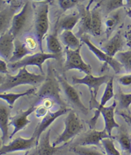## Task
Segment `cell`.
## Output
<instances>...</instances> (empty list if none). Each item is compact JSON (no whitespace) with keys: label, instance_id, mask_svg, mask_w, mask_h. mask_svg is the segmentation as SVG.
Masks as SVG:
<instances>
[{"label":"cell","instance_id":"1","mask_svg":"<svg viewBox=\"0 0 131 155\" xmlns=\"http://www.w3.org/2000/svg\"><path fill=\"white\" fill-rule=\"evenodd\" d=\"M45 80L44 74L31 73L27 70L26 68H23L19 69L18 73L16 75L12 76L7 74L5 76H1L0 92L3 93L19 85H36L43 82Z\"/></svg>","mask_w":131,"mask_h":155},{"label":"cell","instance_id":"2","mask_svg":"<svg viewBox=\"0 0 131 155\" xmlns=\"http://www.w3.org/2000/svg\"><path fill=\"white\" fill-rule=\"evenodd\" d=\"M59 81L54 73V71L50 66L48 67L47 74L44 83L41 87L37 94L39 102L40 103L43 99L50 98L55 101L60 107H66L60 97V88L59 87Z\"/></svg>","mask_w":131,"mask_h":155},{"label":"cell","instance_id":"3","mask_svg":"<svg viewBox=\"0 0 131 155\" xmlns=\"http://www.w3.org/2000/svg\"><path fill=\"white\" fill-rule=\"evenodd\" d=\"M65 128L62 134L59 135L53 143L54 147H57L59 144H66L69 142L78 135L84 128V125L78 115L73 110H70L68 115L64 119Z\"/></svg>","mask_w":131,"mask_h":155},{"label":"cell","instance_id":"4","mask_svg":"<svg viewBox=\"0 0 131 155\" xmlns=\"http://www.w3.org/2000/svg\"><path fill=\"white\" fill-rule=\"evenodd\" d=\"M110 76L108 75H103L101 76H94L91 74H86L85 77L79 78L76 76H73L72 78V81L74 84H80L85 85L88 86L89 90L90 91V108H97L98 102L96 100V97L97 96L98 91L101 85L104 84H107L111 79Z\"/></svg>","mask_w":131,"mask_h":155},{"label":"cell","instance_id":"5","mask_svg":"<svg viewBox=\"0 0 131 155\" xmlns=\"http://www.w3.org/2000/svg\"><path fill=\"white\" fill-rule=\"evenodd\" d=\"M49 28V5L47 3H43L38 6L35 18V37L42 52H43V40L47 34Z\"/></svg>","mask_w":131,"mask_h":155},{"label":"cell","instance_id":"6","mask_svg":"<svg viewBox=\"0 0 131 155\" xmlns=\"http://www.w3.org/2000/svg\"><path fill=\"white\" fill-rule=\"evenodd\" d=\"M59 55L51 53H45L43 52L37 53L25 57L24 58L18 62L10 63L8 68L12 71H15L21 68H26L27 66L35 65L39 68L41 73L43 74L42 65L46 60L49 59H58Z\"/></svg>","mask_w":131,"mask_h":155},{"label":"cell","instance_id":"7","mask_svg":"<svg viewBox=\"0 0 131 155\" xmlns=\"http://www.w3.org/2000/svg\"><path fill=\"white\" fill-rule=\"evenodd\" d=\"M81 48L77 49H65L66 60L65 62V69L66 71L76 69L83 72L86 74H91L92 69L90 65L86 64L80 53Z\"/></svg>","mask_w":131,"mask_h":155},{"label":"cell","instance_id":"8","mask_svg":"<svg viewBox=\"0 0 131 155\" xmlns=\"http://www.w3.org/2000/svg\"><path fill=\"white\" fill-rule=\"evenodd\" d=\"M70 110L71 109L68 108L67 107H60L59 110L54 112L49 110L47 114L37 126L34 134H33V136L36 138L37 146L39 144L40 137L43 133L45 132V131L53 124L54 120H56L60 116L68 113Z\"/></svg>","mask_w":131,"mask_h":155},{"label":"cell","instance_id":"9","mask_svg":"<svg viewBox=\"0 0 131 155\" xmlns=\"http://www.w3.org/2000/svg\"><path fill=\"white\" fill-rule=\"evenodd\" d=\"M37 146L36 138L32 136L30 138L18 137L8 144H3L0 149V154L3 155L10 153L28 151L33 147Z\"/></svg>","mask_w":131,"mask_h":155},{"label":"cell","instance_id":"10","mask_svg":"<svg viewBox=\"0 0 131 155\" xmlns=\"http://www.w3.org/2000/svg\"><path fill=\"white\" fill-rule=\"evenodd\" d=\"M81 40L88 47L90 50L94 53L95 56L99 58L101 62H104L108 64L110 67L113 68L114 71L117 74L120 73L122 66L115 58L114 57L109 56L107 54H106L104 51H103L99 48L95 46L94 44L90 41L89 38L87 36L83 35L81 37Z\"/></svg>","mask_w":131,"mask_h":155},{"label":"cell","instance_id":"11","mask_svg":"<svg viewBox=\"0 0 131 155\" xmlns=\"http://www.w3.org/2000/svg\"><path fill=\"white\" fill-rule=\"evenodd\" d=\"M31 9L30 3L28 2H26L24 4L20 12L14 16L10 31L15 38L20 35L28 24L30 13L31 12Z\"/></svg>","mask_w":131,"mask_h":155},{"label":"cell","instance_id":"12","mask_svg":"<svg viewBox=\"0 0 131 155\" xmlns=\"http://www.w3.org/2000/svg\"><path fill=\"white\" fill-rule=\"evenodd\" d=\"M57 78L68 100L83 114H88V109L85 106L83 103L81 101L77 91L69 84L65 77L62 76H57Z\"/></svg>","mask_w":131,"mask_h":155},{"label":"cell","instance_id":"13","mask_svg":"<svg viewBox=\"0 0 131 155\" xmlns=\"http://www.w3.org/2000/svg\"><path fill=\"white\" fill-rule=\"evenodd\" d=\"M37 107L34 104L25 111L22 110H19L17 114L10 118L9 124L14 127V131L11 134L9 138H12L18 132L24 129L31 123L28 117L30 115L35 111Z\"/></svg>","mask_w":131,"mask_h":155},{"label":"cell","instance_id":"14","mask_svg":"<svg viewBox=\"0 0 131 155\" xmlns=\"http://www.w3.org/2000/svg\"><path fill=\"white\" fill-rule=\"evenodd\" d=\"M114 96V85H113V78L111 77V79L106 84L104 92L101 98V102L98 104L97 108L95 110L94 116L88 122V124L90 129H95V125L97 123V120L101 115V110L102 108L104 107L106 104L112 99Z\"/></svg>","mask_w":131,"mask_h":155},{"label":"cell","instance_id":"15","mask_svg":"<svg viewBox=\"0 0 131 155\" xmlns=\"http://www.w3.org/2000/svg\"><path fill=\"white\" fill-rule=\"evenodd\" d=\"M15 39V37L10 30L1 34V37H0V55H1V58L9 62L14 51Z\"/></svg>","mask_w":131,"mask_h":155},{"label":"cell","instance_id":"16","mask_svg":"<svg viewBox=\"0 0 131 155\" xmlns=\"http://www.w3.org/2000/svg\"><path fill=\"white\" fill-rule=\"evenodd\" d=\"M113 137L104 129L102 131H98L95 129H91L78 142V145L81 146H101L102 140L104 138Z\"/></svg>","mask_w":131,"mask_h":155},{"label":"cell","instance_id":"17","mask_svg":"<svg viewBox=\"0 0 131 155\" xmlns=\"http://www.w3.org/2000/svg\"><path fill=\"white\" fill-rule=\"evenodd\" d=\"M123 46V41L120 31H118L111 39L100 44L99 48L109 56H114L121 50Z\"/></svg>","mask_w":131,"mask_h":155},{"label":"cell","instance_id":"18","mask_svg":"<svg viewBox=\"0 0 131 155\" xmlns=\"http://www.w3.org/2000/svg\"><path fill=\"white\" fill-rule=\"evenodd\" d=\"M51 130L49 129L46 134L43 135L37 146L36 155H55L60 152L62 149L66 144L62 146L54 147L51 145L50 137Z\"/></svg>","mask_w":131,"mask_h":155},{"label":"cell","instance_id":"19","mask_svg":"<svg viewBox=\"0 0 131 155\" xmlns=\"http://www.w3.org/2000/svg\"><path fill=\"white\" fill-rule=\"evenodd\" d=\"M117 106L116 101H114L112 104L107 107H103L101 110V114L102 115L104 120L105 128L104 130L108 133L110 135H111L113 129L119 128L120 125L117 123L114 119V111Z\"/></svg>","mask_w":131,"mask_h":155},{"label":"cell","instance_id":"20","mask_svg":"<svg viewBox=\"0 0 131 155\" xmlns=\"http://www.w3.org/2000/svg\"><path fill=\"white\" fill-rule=\"evenodd\" d=\"M93 0H90L88 5L85 7H82V10H79L81 18L79 21V28L78 34L82 37L86 33L91 34V10H90L91 5Z\"/></svg>","mask_w":131,"mask_h":155},{"label":"cell","instance_id":"21","mask_svg":"<svg viewBox=\"0 0 131 155\" xmlns=\"http://www.w3.org/2000/svg\"><path fill=\"white\" fill-rule=\"evenodd\" d=\"M19 7L18 4L11 5V6L7 7L2 9L0 13V30H1V34H4L8 31V28L12 25V21L14 16L15 15L17 8Z\"/></svg>","mask_w":131,"mask_h":155},{"label":"cell","instance_id":"22","mask_svg":"<svg viewBox=\"0 0 131 155\" xmlns=\"http://www.w3.org/2000/svg\"><path fill=\"white\" fill-rule=\"evenodd\" d=\"M11 108L9 106L3 104H0V128H1L2 136V140L4 144L8 137V126L10 123V114Z\"/></svg>","mask_w":131,"mask_h":155},{"label":"cell","instance_id":"23","mask_svg":"<svg viewBox=\"0 0 131 155\" xmlns=\"http://www.w3.org/2000/svg\"><path fill=\"white\" fill-rule=\"evenodd\" d=\"M81 18V15L79 12H75L65 15L59 21L58 30L62 31L73 30L75 26L79 23Z\"/></svg>","mask_w":131,"mask_h":155},{"label":"cell","instance_id":"24","mask_svg":"<svg viewBox=\"0 0 131 155\" xmlns=\"http://www.w3.org/2000/svg\"><path fill=\"white\" fill-rule=\"evenodd\" d=\"M118 141L124 154L131 155V136L125 128H122L113 137Z\"/></svg>","mask_w":131,"mask_h":155},{"label":"cell","instance_id":"25","mask_svg":"<svg viewBox=\"0 0 131 155\" xmlns=\"http://www.w3.org/2000/svg\"><path fill=\"white\" fill-rule=\"evenodd\" d=\"M59 40L67 48L70 49L81 48L80 41L72 30L62 31L59 35Z\"/></svg>","mask_w":131,"mask_h":155},{"label":"cell","instance_id":"26","mask_svg":"<svg viewBox=\"0 0 131 155\" xmlns=\"http://www.w3.org/2000/svg\"><path fill=\"white\" fill-rule=\"evenodd\" d=\"M15 49L12 58L9 60L10 63H14L24 58L29 54H32L33 51L26 46L24 42L19 41L18 38L15 39Z\"/></svg>","mask_w":131,"mask_h":155},{"label":"cell","instance_id":"27","mask_svg":"<svg viewBox=\"0 0 131 155\" xmlns=\"http://www.w3.org/2000/svg\"><path fill=\"white\" fill-rule=\"evenodd\" d=\"M99 4L91 10V34L96 37L100 36L102 33V18L99 8Z\"/></svg>","mask_w":131,"mask_h":155},{"label":"cell","instance_id":"28","mask_svg":"<svg viewBox=\"0 0 131 155\" xmlns=\"http://www.w3.org/2000/svg\"><path fill=\"white\" fill-rule=\"evenodd\" d=\"M121 16L120 13L118 11H114L113 14L109 15L106 18L104 25L106 26V33L107 38H110L113 31L115 30L118 25L120 22Z\"/></svg>","mask_w":131,"mask_h":155},{"label":"cell","instance_id":"29","mask_svg":"<svg viewBox=\"0 0 131 155\" xmlns=\"http://www.w3.org/2000/svg\"><path fill=\"white\" fill-rule=\"evenodd\" d=\"M35 92V88H31L30 89L27 90L26 91L21 93H1L0 97L3 100L7 101L8 104V106L10 108H12L14 103L18 100V99L21 97L25 96H29L30 94H33Z\"/></svg>","mask_w":131,"mask_h":155},{"label":"cell","instance_id":"30","mask_svg":"<svg viewBox=\"0 0 131 155\" xmlns=\"http://www.w3.org/2000/svg\"><path fill=\"white\" fill-rule=\"evenodd\" d=\"M46 46L49 53L59 55L62 52V44L56 35H48L47 36Z\"/></svg>","mask_w":131,"mask_h":155},{"label":"cell","instance_id":"31","mask_svg":"<svg viewBox=\"0 0 131 155\" xmlns=\"http://www.w3.org/2000/svg\"><path fill=\"white\" fill-rule=\"evenodd\" d=\"M128 73H131V50L118 52L114 57Z\"/></svg>","mask_w":131,"mask_h":155},{"label":"cell","instance_id":"32","mask_svg":"<svg viewBox=\"0 0 131 155\" xmlns=\"http://www.w3.org/2000/svg\"><path fill=\"white\" fill-rule=\"evenodd\" d=\"M101 144L104 149L107 155H122L115 147L112 138L103 139L101 142Z\"/></svg>","mask_w":131,"mask_h":155},{"label":"cell","instance_id":"33","mask_svg":"<svg viewBox=\"0 0 131 155\" xmlns=\"http://www.w3.org/2000/svg\"><path fill=\"white\" fill-rule=\"evenodd\" d=\"M72 150L78 155H104L101 152L96 149L86 147L85 146H75L72 147Z\"/></svg>","mask_w":131,"mask_h":155},{"label":"cell","instance_id":"34","mask_svg":"<svg viewBox=\"0 0 131 155\" xmlns=\"http://www.w3.org/2000/svg\"><path fill=\"white\" fill-rule=\"evenodd\" d=\"M124 6L123 0H107L106 4V12L107 14H110Z\"/></svg>","mask_w":131,"mask_h":155},{"label":"cell","instance_id":"35","mask_svg":"<svg viewBox=\"0 0 131 155\" xmlns=\"http://www.w3.org/2000/svg\"><path fill=\"white\" fill-rule=\"evenodd\" d=\"M118 98L120 106L123 108L129 109L131 104V93L125 94L120 90L118 93Z\"/></svg>","mask_w":131,"mask_h":155},{"label":"cell","instance_id":"36","mask_svg":"<svg viewBox=\"0 0 131 155\" xmlns=\"http://www.w3.org/2000/svg\"><path fill=\"white\" fill-rule=\"evenodd\" d=\"M24 43L26 44V46L28 47V48L31 51H34L35 49H37V46H39V43L37 40V38H34L31 35H28L25 37Z\"/></svg>","mask_w":131,"mask_h":155},{"label":"cell","instance_id":"37","mask_svg":"<svg viewBox=\"0 0 131 155\" xmlns=\"http://www.w3.org/2000/svg\"><path fill=\"white\" fill-rule=\"evenodd\" d=\"M79 2V0H58V3L63 11H67L75 6Z\"/></svg>","mask_w":131,"mask_h":155},{"label":"cell","instance_id":"38","mask_svg":"<svg viewBox=\"0 0 131 155\" xmlns=\"http://www.w3.org/2000/svg\"><path fill=\"white\" fill-rule=\"evenodd\" d=\"M118 82L123 86H130L131 85V73L120 77Z\"/></svg>","mask_w":131,"mask_h":155},{"label":"cell","instance_id":"39","mask_svg":"<svg viewBox=\"0 0 131 155\" xmlns=\"http://www.w3.org/2000/svg\"><path fill=\"white\" fill-rule=\"evenodd\" d=\"M49 110L46 108L43 105L40 104L39 107H37L35 110V114L37 117H44V116L47 114Z\"/></svg>","mask_w":131,"mask_h":155},{"label":"cell","instance_id":"40","mask_svg":"<svg viewBox=\"0 0 131 155\" xmlns=\"http://www.w3.org/2000/svg\"><path fill=\"white\" fill-rule=\"evenodd\" d=\"M124 38L127 46L131 48V25H129L124 33Z\"/></svg>","mask_w":131,"mask_h":155},{"label":"cell","instance_id":"41","mask_svg":"<svg viewBox=\"0 0 131 155\" xmlns=\"http://www.w3.org/2000/svg\"><path fill=\"white\" fill-rule=\"evenodd\" d=\"M41 104L43 105L46 108H47L48 110H50L51 108H52L55 104H56V103L54 101L53 99H50V98H46L43 99V100H42L41 101Z\"/></svg>","mask_w":131,"mask_h":155},{"label":"cell","instance_id":"42","mask_svg":"<svg viewBox=\"0 0 131 155\" xmlns=\"http://www.w3.org/2000/svg\"><path fill=\"white\" fill-rule=\"evenodd\" d=\"M8 65H7L6 61L1 58L0 60V73L2 74H8Z\"/></svg>","mask_w":131,"mask_h":155},{"label":"cell","instance_id":"43","mask_svg":"<svg viewBox=\"0 0 131 155\" xmlns=\"http://www.w3.org/2000/svg\"><path fill=\"white\" fill-rule=\"evenodd\" d=\"M120 115L127 122V123L131 124V117L130 115H129L126 114H125V113H123V112L120 113Z\"/></svg>","mask_w":131,"mask_h":155},{"label":"cell","instance_id":"44","mask_svg":"<svg viewBox=\"0 0 131 155\" xmlns=\"http://www.w3.org/2000/svg\"><path fill=\"white\" fill-rule=\"evenodd\" d=\"M126 13H127V15L129 16V17L130 18H131V8H126Z\"/></svg>","mask_w":131,"mask_h":155},{"label":"cell","instance_id":"45","mask_svg":"<svg viewBox=\"0 0 131 155\" xmlns=\"http://www.w3.org/2000/svg\"><path fill=\"white\" fill-rule=\"evenodd\" d=\"M126 6L129 8H131V0H126Z\"/></svg>","mask_w":131,"mask_h":155},{"label":"cell","instance_id":"46","mask_svg":"<svg viewBox=\"0 0 131 155\" xmlns=\"http://www.w3.org/2000/svg\"><path fill=\"white\" fill-rule=\"evenodd\" d=\"M34 1H37V2H48L49 0H34Z\"/></svg>","mask_w":131,"mask_h":155},{"label":"cell","instance_id":"47","mask_svg":"<svg viewBox=\"0 0 131 155\" xmlns=\"http://www.w3.org/2000/svg\"><path fill=\"white\" fill-rule=\"evenodd\" d=\"M28 153H29V151H27L26 152V153H25L24 155H28Z\"/></svg>","mask_w":131,"mask_h":155},{"label":"cell","instance_id":"48","mask_svg":"<svg viewBox=\"0 0 131 155\" xmlns=\"http://www.w3.org/2000/svg\"><path fill=\"white\" fill-rule=\"evenodd\" d=\"M53 1H54V0H49L48 2H53Z\"/></svg>","mask_w":131,"mask_h":155},{"label":"cell","instance_id":"49","mask_svg":"<svg viewBox=\"0 0 131 155\" xmlns=\"http://www.w3.org/2000/svg\"><path fill=\"white\" fill-rule=\"evenodd\" d=\"M4 1H5V2H7V3H8V2H9V0H4Z\"/></svg>","mask_w":131,"mask_h":155},{"label":"cell","instance_id":"50","mask_svg":"<svg viewBox=\"0 0 131 155\" xmlns=\"http://www.w3.org/2000/svg\"><path fill=\"white\" fill-rule=\"evenodd\" d=\"M13 1V0H9V2H8V3H10L11 2H12Z\"/></svg>","mask_w":131,"mask_h":155}]
</instances>
